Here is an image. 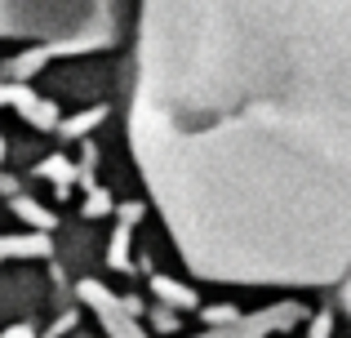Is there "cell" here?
Returning a JSON list of instances; mask_svg holds the SVG:
<instances>
[{
  "label": "cell",
  "mask_w": 351,
  "mask_h": 338,
  "mask_svg": "<svg viewBox=\"0 0 351 338\" xmlns=\"http://www.w3.org/2000/svg\"><path fill=\"white\" fill-rule=\"evenodd\" d=\"M36 173H40V178H58V182H62V191H67V182H71V165H67L62 156H49Z\"/></svg>",
  "instance_id": "52a82bcc"
},
{
  "label": "cell",
  "mask_w": 351,
  "mask_h": 338,
  "mask_svg": "<svg viewBox=\"0 0 351 338\" xmlns=\"http://www.w3.org/2000/svg\"><path fill=\"white\" fill-rule=\"evenodd\" d=\"M0 103L18 107V112H23L27 121H36L40 130H49V125H53V107L45 103V98H36L32 89H18V85H9V89H0Z\"/></svg>",
  "instance_id": "7a4b0ae2"
},
{
  "label": "cell",
  "mask_w": 351,
  "mask_h": 338,
  "mask_svg": "<svg viewBox=\"0 0 351 338\" xmlns=\"http://www.w3.org/2000/svg\"><path fill=\"white\" fill-rule=\"evenodd\" d=\"M152 285H156V294H160V298H169L173 307H191V303H196V294H191V289H182V285H173L169 276H156Z\"/></svg>",
  "instance_id": "5b68a950"
},
{
  "label": "cell",
  "mask_w": 351,
  "mask_h": 338,
  "mask_svg": "<svg viewBox=\"0 0 351 338\" xmlns=\"http://www.w3.org/2000/svg\"><path fill=\"white\" fill-rule=\"evenodd\" d=\"M103 116H107V107H89V112H80V116H71V121H62L58 134H62V138H80V134H89L98 121H103Z\"/></svg>",
  "instance_id": "3957f363"
},
{
  "label": "cell",
  "mask_w": 351,
  "mask_h": 338,
  "mask_svg": "<svg viewBox=\"0 0 351 338\" xmlns=\"http://www.w3.org/2000/svg\"><path fill=\"white\" fill-rule=\"evenodd\" d=\"M107 209H112V196H107V191H94V196H89V205H85V214L98 218V214H107Z\"/></svg>",
  "instance_id": "9c48e42d"
},
{
  "label": "cell",
  "mask_w": 351,
  "mask_h": 338,
  "mask_svg": "<svg viewBox=\"0 0 351 338\" xmlns=\"http://www.w3.org/2000/svg\"><path fill=\"white\" fill-rule=\"evenodd\" d=\"M80 298H85V303H94L98 312H103V325H107V334H112V338H143V330H138V325H129L125 316H120L116 298L107 294V289H98L94 280H85V285H80Z\"/></svg>",
  "instance_id": "6da1fadb"
},
{
  "label": "cell",
  "mask_w": 351,
  "mask_h": 338,
  "mask_svg": "<svg viewBox=\"0 0 351 338\" xmlns=\"http://www.w3.org/2000/svg\"><path fill=\"white\" fill-rule=\"evenodd\" d=\"M134 209H138V205H129L125 223H120V232H116V241H112V254H107V263H112L116 271L129 267V218H134Z\"/></svg>",
  "instance_id": "277c9868"
},
{
  "label": "cell",
  "mask_w": 351,
  "mask_h": 338,
  "mask_svg": "<svg viewBox=\"0 0 351 338\" xmlns=\"http://www.w3.org/2000/svg\"><path fill=\"white\" fill-rule=\"evenodd\" d=\"M14 209H18V214H23V218H27V223H36V227H45V232H49V227H53V218H49V214H45V209H40V205H36V200H23V196H14Z\"/></svg>",
  "instance_id": "8992f818"
},
{
  "label": "cell",
  "mask_w": 351,
  "mask_h": 338,
  "mask_svg": "<svg viewBox=\"0 0 351 338\" xmlns=\"http://www.w3.org/2000/svg\"><path fill=\"white\" fill-rule=\"evenodd\" d=\"M236 307H205V325H232Z\"/></svg>",
  "instance_id": "ba28073f"
},
{
  "label": "cell",
  "mask_w": 351,
  "mask_h": 338,
  "mask_svg": "<svg viewBox=\"0 0 351 338\" xmlns=\"http://www.w3.org/2000/svg\"><path fill=\"white\" fill-rule=\"evenodd\" d=\"M0 338H36V330H32V325H14V330H5Z\"/></svg>",
  "instance_id": "30bf717a"
}]
</instances>
